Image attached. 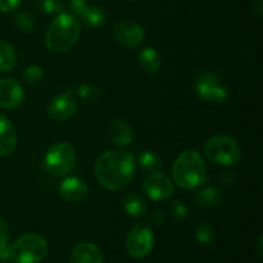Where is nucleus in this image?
<instances>
[{
  "instance_id": "20e7f679",
  "label": "nucleus",
  "mask_w": 263,
  "mask_h": 263,
  "mask_svg": "<svg viewBox=\"0 0 263 263\" xmlns=\"http://www.w3.org/2000/svg\"><path fill=\"white\" fill-rule=\"evenodd\" d=\"M49 252L48 241L37 234H26L9 246V259L14 263H40Z\"/></svg>"
},
{
  "instance_id": "ddd939ff",
  "label": "nucleus",
  "mask_w": 263,
  "mask_h": 263,
  "mask_svg": "<svg viewBox=\"0 0 263 263\" xmlns=\"http://www.w3.org/2000/svg\"><path fill=\"white\" fill-rule=\"evenodd\" d=\"M59 195L66 202L81 203L89 195V187L81 177L69 176L59 185Z\"/></svg>"
},
{
  "instance_id": "7ed1b4c3",
  "label": "nucleus",
  "mask_w": 263,
  "mask_h": 263,
  "mask_svg": "<svg viewBox=\"0 0 263 263\" xmlns=\"http://www.w3.org/2000/svg\"><path fill=\"white\" fill-rule=\"evenodd\" d=\"M172 179L182 189H194L205 180V163L197 151H185L177 157L172 168Z\"/></svg>"
},
{
  "instance_id": "5701e85b",
  "label": "nucleus",
  "mask_w": 263,
  "mask_h": 263,
  "mask_svg": "<svg viewBox=\"0 0 263 263\" xmlns=\"http://www.w3.org/2000/svg\"><path fill=\"white\" fill-rule=\"evenodd\" d=\"M195 238H197L198 243L203 247H210L211 244L215 240V230L213 226L210 222H203L198 223L195 228Z\"/></svg>"
},
{
  "instance_id": "6ab92c4d",
  "label": "nucleus",
  "mask_w": 263,
  "mask_h": 263,
  "mask_svg": "<svg viewBox=\"0 0 263 263\" xmlns=\"http://www.w3.org/2000/svg\"><path fill=\"white\" fill-rule=\"evenodd\" d=\"M80 17H81L82 22L90 28H100L107 22V14H105L104 9L100 8L99 5L94 4H87Z\"/></svg>"
},
{
  "instance_id": "f257e3e1",
  "label": "nucleus",
  "mask_w": 263,
  "mask_h": 263,
  "mask_svg": "<svg viewBox=\"0 0 263 263\" xmlns=\"http://www.w3.org/2000/svg\"><path fill=\"white\" fill-rule=\"evenodd\" d=\"M94 175L100 186L107 190H122L133 181L135 158L125 151H109L98 158Z\"/></svg>"
},
{
  "instance_id": "72a5a7b5",
  "label": "nucleus",
  "mask_w": 263,
  "mask_h": 263,
  "mask_svg": "<svg viewBox=\"0 0 263 263\" xmlns=\"http://www.w3.org/2000/svg\"><path fill=\"white\" fill-rule=\"evenodd\" d=\"M253 10L258 17H261L263 13V0H253Z\"/></svg>"
},
{
  "instance_id": "f8f14e48",
  "label": "nucleus",
  "mask_w": 263,
  "mask_h": 263,
  "mask_svg": "<svg viewBox=\"0 0 263 263\" xmlns=\"http://www.w3.org/2000/svg\"><path fill=\"white\" fill-rule=\"evenodd\" d=\"M25 92L20 82L13 79H0V108L14 109L23 102Z\"/></svg>"
},
{
  "instance_id": "f03ea898",
  "label": "nucleus",
  "mask_w": 263,
  "mask_h": 263,
  "mask_svg": "<svg viewBox=\"0 0 263 263\" xmlns=\"http://www.w3.org/2000/svg\"><path fill=\"white\" fill-rule=\"evenodd\" d=\"M81 33L79 20L69 13H59L49 26L45 46L53 53H63L76 45Z\"/></svg>"
},
{
  "instance_id": "0eeeda50",
  "label": "nucleus",
  "mask_w": 263,
  "mask_h": 263,
  "mask_svg": "<svg viewBox=\"0 0 263 263\" xmlns=\"http://www.w3.org/2000/svg\"><path fill=\"white\" fill-rule=\"evenodd\" d=\"M154 247L153 231L144 223L134 226L126 238V251L133 258H145Z\"/></svg>"
},
{
  "instance_id": "bb28decb",
  "label": "nucleus",
  "mask_w": 263,
  "mask_h": 263,
  "mask_svg": "<svg viewBox=\"0 0 263 263\" xmlns=\"http://www.w3.org/2000/svg\"><path fill=\"white\" fill-rule=\"evenodd\" d=\"M14 23L18 27V30L23 33L31 32L33 27H35V21H33L32 15L26 12H18L14 15Z\"/></svg>"
},
{
  "instance_id": "aec40b11",
  "label": "nucleus",
  "mask_w": 263,
  "mask_h": 263,
  "mask_svg": "<svg viewBox=\"0 0 263 263\" xmlns=\"http://www.w3.org/2000/svg\"><path fill=\"white\" fill-rule=\"evenodd\" d=\"M123 208H125V212L134 218L143 217L148 211L145 200L136 193H130L126 195L123 199Z\"/></svg>"
},
{
  "instance_id": "f704fd0d",
  "label": "nucleus",
  "mask_w": 263,
  "mask_h": 263,
  "mask_svg": "<svg viewBox=\"0 0 263 263\" xmlns=\"http://www.w3.org/2000/svg\"><path fill=\"white\" fill-rule=\"evenodd\" d=\"M262 241H263V238L262 235L258 236V241H257V252H258V256L262 257Z\"/></svg>"
},
{
  "instance_id": "412c9836",
  "label": "nucleus",
  "mask_w": 263,
  "mask_h": 263,
  "mask_svg": "<svg viewBox=\"0 0 263 263\" xmlns=\"http://www.w3.org/2000/svg\"><path fill=\"white\" fill-rule=\"evenodd\" d=\"M17 64L14 46L8 41H0V72H9Z\"/></svg>"
},
{
  "instance_id": "6e6552de",
  "label": "nucleus",
  "mask_w": 263,
  "mask_h": 263,
  "mask_svg": "<svg viewBox=\"0 0 263 263\" xmlns=\"http://www.w3.org/2000/svg\"><path fill=\"white\" fill-rule=\"evenodd\" d=\"M195 92L200 99L211 103H223L228 100L229 91L215 73L204 72L195 80Z\"/></svg>"
},
{
  "instance_id": "9b49d317",
  "label": "nucleus",
  "mask_w": 263,
  "mask_h": 263,
  "mask_svg": "<svg viewBox=\"0 0 263 263\" xmlns=\"http://www.w3.org/2000/svg\"><path fill=\"white\" fill-rule=\"evenodd\" d=\"M144 192L151 198L152 200L156 202H163L171 198L174 194V185L168 176L161 172H152L144 180Z\"/></svg>"
},
{
  "instance_id": "2eb2a0df",
  "label": "nucleus",
  "mask_w": 263,
  "mask_h": 263,
  "mask_svg": "<svg viewBox=\"0 0 263 263\" xmlns=\"http://www.w3.org/2000/svg\"><path fill=\"white\" fill-rule=\"evenodd\" d=\"M71 261L72 263H103V253L94 243L82 241L72 249Z\"/></svg>"
},
{
  "instance_id": "2f4dec72",
  "label": "nucleus",
  "mask_w": 263,
  "mask_h": 263,
  "mask_svg": "<svg viewBox=\"0 0 263 263\" xmlns=\"http://www.w3.org/2000/svg\"><path fill=\"white\" fill-rule=\"evenodd\" d=\"M21 0H0V12H12L20 5Z\"/></svg>"
},
{
  "instance_id": "1a4fd4ad",
  "label": "nucleus",
  "mask_w": 263,
  "mask_h": 263,
  "mask_svg": "<svg viewBox=\"0 0 263 263\" xmlns=\"http://www.w3.org/2000/svg\"><path fill=\"white\" fill-rule=\"evenodd\" d=\"M77 110V100L72 89L55 95L48 105V116L55 122H66Z\"/></svg>"
},
{
  "instance_id": "cd10ccee",
  "label": "nucleus",
  "mask_w": 263,
  "mask_h": 263,
  "mask_svg": "<svg viewBox=\"0 0 263 263\" xmlns=\"http://www.w3.org/2000/svg\"><path fill=\"white\" fill-rule=\"evenodd\" d=\"M168 211L171 217L175 221H179V222H182L187 216L186 205L182 202H180V200H172L168 205Z\"/></svg>"
},
{
  "instance_id": "9d476101",
  "label": "nucleus",
  "mask_w": 263,
  "mask_h": 263,
  "mask_svg": "<svg viewBox=\"0 0 263 263\" xmlns=\"http://www.w3.org/2000/svg\"><path fill=\"white\" fill-rule=\"evenodd\" d=\"M113 36L121 45L126 48H138L144 43L145 30L143 26L134 21H121L113 28Z\"/></svg>"
},
{
  "instance_id": "dca6fc26",
  "label": "nucleus",
  "mask_w": 263,
  "mask_h": 263,
  "mask_svg": "<svg viewBox=\"0 0 263 263\" xmlns=\"http://www.w3.org/2000/svg\"><path fill=\"white\" fill-rule=\"evenodd\" d=\"M109 139L118 146H127L134 140V131L127 122L122 120H115L108 128Z\"/></svg>"
},
{
  "instance_id": "c756f323",
  "label": "nucleus",
  "mask_w": 263,
  "mask_h": 263,
  "mask_svg": "<svg viewBox=\"0 0 263 263\" xmlns=\"http://www.w3.org/2000/svg\"><path fill=\"white\" fill-rule=\"evenodd\" d=\"M87 7L86 0H69L68 2V9L74 17H80L85 8Z\"/></svg>"
},
{
  "instance_id": "4468645a",
  "label": "nucleus",
  "mask_w": 263,
  "mask_h": 263,
  "mask_svg": "<svg viewBox=\"0 0 263 263\" xmlns=\"http://www.w3.org/2000/svg\"><path fill=\"white\" fill-rule=\"evenodd\" d=\"M17 148V133L7 116L0 113V157H8Z\"/></svg>"
},
{
  "instance_id": "b1692460",
  "label": "nucleus",
  "mask_w": 263,
  "mask_h": 263,
  "mask_svg": "<svg viewBox=\"0 0 263 263\" xmlns=\"http://www.w3.org/2000/svg\"><path fill=\"white\" fill-rule=\"evenodd\" d=\"M77 92H79V97L82 102L90 103V104L99 102L100 98H102V92H100L99 87L91 84L81 85Z\"/></svg>"
},
{
  "instance_id": "473e14b6",
  "label": "nucleus",
  "mask_w": 263,
  "mask_h": 263,
  "mask_svg": "<svg viewBox=\"0 0 263 263\" xmlns=\"http://www.w3.org/2000/svg\"><path fill=\"white\" fill-rule=\"evenodd\" d=\"M221 181L225 186H233L235 184V175L231 171H225L221 175Z\"/></svg>"
},
{
  "instance_id": "4be33fe9",
  "label": "nucleus",
  "mask_w": 263,
  "mask_h": 263,
  "mask_svg": "<svg viewBox=\"0 0 263 263\" xmlns=\"http://www.w3.org/2000/svg\"><path fill=\"white\" fill-rule=\"evenodd\" d=\"M138 163L144 171L156 172L162 167L161 157L151 151H143L138 156Z\"/></svg>"
},
{
  "instance_id": "7c9ffc66",
  "label": "nucleus",
  "mask_w": 263,
  "mask_h": 263,
  "mask_svg": "<svg viewBox=\"0 0 263 263\" xmlns=\"http://www.w3.org/2000/svg\"><path fill=\"white\" fill-rule=\"evenodd\" d=\"M164 221H166V216H164L163 211L161 210H156L151 216H149V223L153 226L163 225Z\"/></svg>"
},
{
  "instance_id": "c9c22d12",
  "label": "nucleus",
  "mask_w": 263,
  "mask_h": 263,
  "mask_svg": "<svg viewBox=\"0 0 263 263\" xmlns=\"http://www.w3.org/2000/svg\"><path fill=\"white\" fill-rule=\"evenodd\" d=\"M130 2H136V0H130Z\"/></svg>"
},
{
  "instance_id": "393cba45",
  "label": "nucleus",
  "mask_w": 263,
  "mask_h": 263,
  "mask_svg": "<svg viewBox=\"0 0 263 263\" xmlns=\"http://www.w3.org/2000/svg\"><path fill=\"white\" fill-rule=\"evenodd\" d=\"M9 259V228L0 218V261Z\"/></svg>"
},
{
  "instance_id": "39448f33",
  "label": "nucleus",
  "mask_w": 263,
  "mask_h": 263,
  "mask_svg": "<svg viewBox=\"0 0 263 263\" xmlns=\"http://www.w3.org/2000/svg\"><path fill=\"white\" fill-rule=\"evenodd\" d=\"M204 154L216 164L235 166L241 158V149L233 136L215 135L205 141Z\"/></svg>"
},
{
  "instance_id": "a878e982",
  "label": "nucleus",
  "mask_w": 263,
  "mask_h": 263,
  "mask_svg": "<svg viewBox=\"0 0 263 263\" xmlns=\"http://www.w3.org/2000/svg\"><path fill=\"white\" fill-rule=\"evenodd\" d=\"M22 76L23 80H25L28 85L35 86V85H39L43 82L44 77H45V72H44V69L41 68V67L30 66L23 71Z\"/></svg>"
},
{
  "instance_id": "423d86ee",
  "label": "nucleus",
  "mask_w": 263,
  "mask_h": 263,
  "mask_svg": "<svg viewBox=\"0 0 263 263\" xmlns=\"http://www.w3.org/2000/svg\"><path fill=\"white\" fill-rule=\"evenodd\" d=\"M46 171L53 176H66L76 164V151L69 143H58L51 146L44 159Z\"/></svg>"
},
{
  "instance_id": "c85d7f7f",
  "label": "nucleus",
  "mask_w": 263,
  "mask_h": 263,
  "mask_svg": "<svg viewBox=\"0 0 263 263\" xmlns=\"http://www.w3.org/2000/svg\"><path fill=\"white\" fill-rule=\"evenodd\" d=\"M39 7L46 14H59L63 12V4L59 0H39Z\"/></svg>"
},
{
  "instance_id": "a211bd4d",
  "label": "nucleus",
  "mask_w": 263,
  "mask_h": 263,
  "mask_svg": "<svg viewBox=\"0 0 263 263\" xmlns=\"http://www.w3.org/2000/svg\"><path fill=\"white\" fill-rule=\"evenodd\" d=\"M138 62L146 73L154 74L161 68V55L154 48H144L138 54Z\"/></svg>"
},
{
  "instance_id": "f3484780",
  "label": "nucleus",
  "mask_w": 263,
  "mask_h": 263,
  "mask_svg": "<svg viewBox=\"0 0 263 263\" xmlns=\"http://www.w3.org/2000/svg\"><path fill=\"white\" fill-rule=\"evenodd\" d=\"M223 195L221 190L216 186H207L198 190L194 195V200L198 207L213 208L221 204Z\"/></svg>"
}]
</instances>
